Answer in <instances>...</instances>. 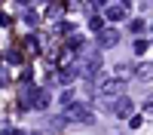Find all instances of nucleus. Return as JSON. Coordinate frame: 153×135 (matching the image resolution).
I'll list each match as a JSON object with an SVG mask.
<instances>
[{
    "mask_svg": "<svg viewBox=\"0 0 153 135\" xmlns=\"http://www.w3.org/2000/svg\"><path fill=\"white\" fill-rule=\"evenodd\" d=\"M144 31H147V25L141 19H132L129 22V34H135V40H138V34H144Z\"/></svg>",
    "mask_w": 153,
    "mask_h": 135,
    "instance_id": "obj_7",
    "label": "nucleus"
},
{
    "mask_svg": "<svg viewBox=\"0 0 153 135\" xmlns=\"http://www.w3.org/2000/svg\"><path fill=\"white\" fill-rule=\"evenodd\" d=\"M144 110H147V114H153V95H150V98H144Z\"/></svg>",
    "mask_w": 153,
    "mask_h": 135,
    "instance_id": "obj_18",
    "label": "nucleus"
},
{
    "mask_svg": "<svg viewBox=\"0 0 153 135\" xmlns=\"http://www.w3.org/2000/svg\"><path fill=\"white\" fill-rule=\"evenodd\" d=\"M123 89H126V80L123 77H101L95 83V92L101 98H107V101H117V98L123 95Z\"/></svg>",
    "mask_w": 153,
    "mask_h": 135,
    "instance_id": "obj_1",
    "label": "nucleus"
},
{
    "mask_svg": "<svg viewBox=\"0 0 153 135\" xmlns=\"http://www.w3.org/2000/svg\"><path fill=\"white\" fill-rule=\"evenodd\" d=\"M46 104H49V92H46V89H40V95H37V110H43Z\"/></svg>",
    "mask_w": 153,
    "mask_h": 135,
    "instance_id": "obj_13",
    "label": "nucleus"
},
{
    "mask_svg": "<svg viewBox=\"0 0 153 135\" xmlns=\"http://www.w3.org/2000/svg\"><path fill=\"white\" fill-rule=\"evenodd\" d=\"M25 22H28V25H37V12H31V6H28V12H25Z\"/></svg>",
    "mask_w": 153,
    "mask_h": 135,
    "instance_id": "obj_16",
    "label": "nucleus"
},
{
    "mask_svg": "<svg viewBox=\"0 0 153 135\" xmlns=\"http://www.w3.org/2000/svg\"><path fill=\"white\" fill-rule=\"evenodd\" d=\"M58 101H61V107H68V104H74V92H71V89H61V95H58Z\"/></svg>",
    "mask_w": 153,
    "mask_h": 135,
    "instance_id": "obj_11",
    "label": "nucleus"
},
{
    "mask_svg": "<svg viewBox=\"0 0 153 135\" xmlns=\"http://www.w3.org/2000/svg\"><path fill=\"white\" fill-rule=\"evenodd\" d=\"M89 31H95V34L104 31V22H101V16H89Z\"/></svg>",
    "mask_w": 153,
    "mask_h": 135,
    "instance_id": "obj_9",
    "label": "nucleus"
},
{
    "mask_svg": "<svg viewBox=\"0 0 153 135\" xmlns=\"http://www.w3.org/2000/svg\"><path fill=\"white\" fill-rule=\"evenodd\" d=\"M104 16H107V22H123L129 16V3H107Z\"/></svg>",
    "mask_w": 153,
    "mask_h": 135,
    "instance_id": "obj_5",
    "label": "nucleus"
},
{
    "mask_svg": "<svg viewBox=\"0 0 153 135\" xmlns=\"http://www.w3.org/2000/svg\"><path fill=\"white\" fill-rule=\"evenodd\" d=\"M61 9H65L61 3H49V6H46V16H49V19H58V16H61Z\"/></svg>",
    "mask_w": 153,
    "mask_h": 135,
    "instance_id": "obj_10",
    "label": "nucleus"
},
{
    "mask_svg": "<svg viewBox=\"0 0 153 135\" xmlns=\"http://www.w3.org/2000/svg\"><path fill=\"white\" fill-rule=\"evenodd\" d=\"M95 43H98L101 49H110V46H117V43H120V31H117V28H104L101 34H95Z\"/></svg>",
    "mask_w": 153,
    "mask_h": 135,
    "instance_id": "obj_4",
    "label": "nucleus"
},
{
    "mask_svg": "<svg viewBox=\"0 0 153 135\" xmlns=\"http://www.w3.org/2000/svg\"><path fill=\"white\" fill-rule=\"evenodd\" d=\"M65 123H68L65 117H52V120H49V132H58L61 126H65Z\"/></svg>",
    "mask_w": 153,
    "mask_h": 135,
    "instance_id": "obj_12",
    "label": "nucleus"
},
{
    "mask_svg": "<svg viewBox=\"0 0 153 135\" xmlns=\"http://www.w3.org/2000/svg\"><path fill=\"white\" fill-rule=\"evenodd\" d=\"M61 117H65L68 123H95V114L89 110V104L83 101H74L68 107H61Z\"/></svg>",
    "mask_w": 153,
    "mask_h": 135,
    "instance_id": "obj_2",
    "label": "nucleus"
},
{
    "mask_svg": "<svg viewBox=\"0 0 153 135\" xmlns=\"http://www.w3.org/2000/svg\"><path fill=\"white\" fill-rule=\"evenodd\" d=\"M6 61H9V65H19L22 58H19V52H6Z\"/></svg>",
    "mask_w": 153,
    "mask_h": 135,
    "instance_id": "obj_17",
    "label": "nucleus"
},
{
    "mask_svg": "<svg viewBox=\"0 0 153 135\" xmlns=\"http://www.w3.org/2000/svg\"><path fill=\"white\" fill-rule=\"evenodd\" d=\"M3 86H9V71L0 68V89H3Z\"/></svg>",
    "mask_w": 153,
    "mask_h": 135,
    "instance_id": "obj_15",
    "label": "nucleus"
},
{
    "mask_svg": "<svg viewBox=\"0 0 153 135\" xmlns=\"http://www.w3.org/2000/svg\"><path fill=\"white\" fill-rule=\"evenodd\" d=\"M144 52H147V40L138 37V40H135V55H144Z\"/></svg>",
    "mask_w": 153,
    "mask_h": 135,
    "instance_id": "obj_14",
    "label": "nucleus"
},
{
    "mask_svg": "<svg viewBox=\"0 0 153 135\" xmlns=\"http://www.w3.org/2000/svg\"><path fill=\"white\" fill-rule=\"evenodd\" d=\"M28 135H40V132H28Z\"/></svg>",
    "mask_w": 153,
    "mask_h": 135,
    "instance_id": "obj_19",
    "label": "nucleus"
},
{
    "mask_svg": "<svg viewBox=\"0 0 153 135\" xmlns=\"http://www.w3.org/2000/svg\"><path fill=\"white\" fill-rule=\"evenodd\" d=\"M83 43H86V40H83L80 34H71V37H68V49H74V52H80Z\"/></svg>",
    "mask_w": 153,
    "mask_h": 135,
    "instance_id": "obj_8",
    "label": "nucleus"
},
{
    "mask_svg": "<svg viewBox=\"0 0 153 135\" xmlns=\"http://www.w3.org/2000/svg\"><path fill=\"white\" fill-rule=\"evenodd\" d=\"M132 110H135V101H132L129 95H120L117 101H113V117H120V120H132V117H135Z\"/></svg>",
    "mask_w": 153,
    "mask_h": 135,
    "instance_id": "obj_3",
    "label": "nucleus"
},
{
    "mask_svg": "<svg viewBox=\"0 0 153 135\" xmlns=\"http://www.w3.org/2000/svg\"><path fill=\"white\" fill-rule=\"evenodd\" d=\"M135 77L141 80V83H150V80H153V61H144V65H138V68H135Z\"/></svg>",
    "mask_w": 153,
    "mask_h": 135,
    "instance_id": "obj_6",
    "label": "nucleus"
}]
</instances>
